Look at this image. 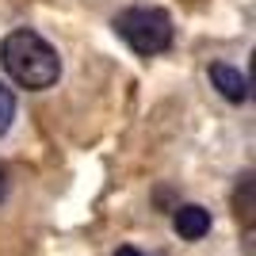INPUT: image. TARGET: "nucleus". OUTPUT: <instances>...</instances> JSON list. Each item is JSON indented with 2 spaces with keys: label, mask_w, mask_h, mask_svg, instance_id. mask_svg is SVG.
<instances>
[{
  "label": "nucleus",
  "mask_w": 256,
  "mask_h": 256,
  "mask_svg": "<svg viewBox=\"0 0 256 256\" xmlns=\"http://www.w3.org/2000/svg\"><path fill=\"white\" fill-rule=\"evenodd\" d=\"M0 62L8 69V76L23 88H50L62 73L58 50L34 31H12L0 42Z\"/></svg>",
  "instance_id": "nucleus-1"
},
{
  "label": "nucleus",
  "mask_w": 256,
  "mask_h": 256,
  "mask_svg": "<svg viewBox=\"0 0 256 256\" xmlns=\"http://www.w3.org/2000/svg\"><path fill=\"white\" fill-rule=\"evenodd\" d=\"M118 38L138 54H160L172 42V20L160 8H126L115 16Z\"/></svg>",
  "instance_id": "nucleus-2"
},
{
  "label": "nucleus",
  "mask_w": 256,
  "mask_h": 256,
  "mask_svg": "<svg viewBox=\"0 0 256 256\" xmlns=\"http://www.w3.org/2000/svg\"><path fill=\"white\" fill-rule=\"evenodd\" d=\"M206 230H210V214L203 206H180L176 210V234L184 241H199V237H206Z\"/></svg>",
  "instance_id": "nucleus-3"
},
{
  "label": "nucleus",
  "mask_w": 256,
  "mask_h": 256,
  "mask_svg": "<svg viewBox=\"0 0 256 256\" xmlns=\"http://www.w3.org/2000/svg\"><path fill=\"white\" fill-rule=\"evenodd\" d=\"M210 80L230 104H241V100H245V76L237 73L234 65H210Z\"/></svg>",
  "instance_id": "nucleus-4"
},
{
  "label": "nucleus",
  "mask_w": 256,
  "mask_h": 256,
  "mask_svg": "<svg viewBox=\"0 0 256 256\" xmlns=\"http://www.w3.org/2000/svg\"><path fill=\"white\" fill-rule=\"evenodd\" d=\"M12 115H16V100H12V88L0 84V134L12 126Z\"/></svg>",
  "instance_id": "nucleus-5"
},
{
  "label": "nucleus",
  "mask_w": 256,
  "mask_h": 256,
  "mask_svg": "<svg viewBox=\"0 0 256 256\" xmlns=\"http://www.w3.org/2000/svg\"><path fill=\"white\" fill-rule=\"evenodd\" d=\"M115 256H142V252H138V248H118Z\"/></svg>",
  "instance_id": "nucleus-6"
},
{
  "label": "nucleus",
  "mask_w": 256,
  "mask_h": 256,
  "mask_svg": "<svg viewBox=\"0 0 256 256\" xmlns=\"http://www.w3.org/2000/svg\"><path fill=\"white\" fill-rule=\"evenodd\" d=\"M0 199H4V176H0Z\"/></svg>",
  "instance_id": "nucleus-7"
}]
</instances>
